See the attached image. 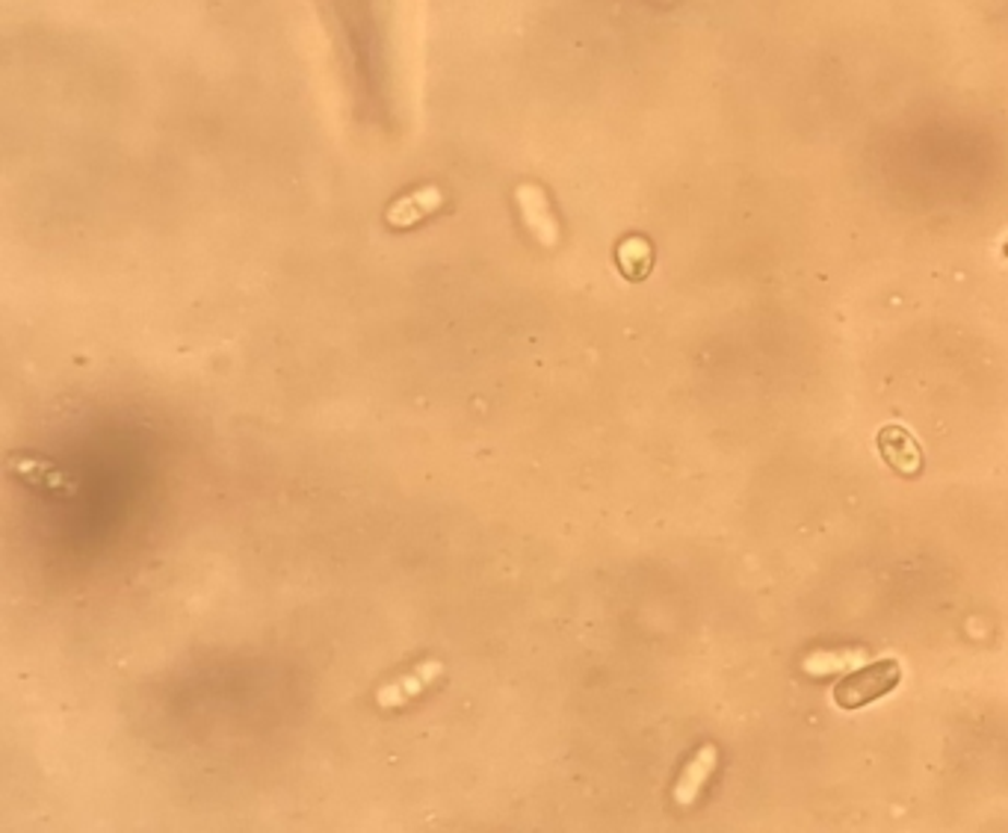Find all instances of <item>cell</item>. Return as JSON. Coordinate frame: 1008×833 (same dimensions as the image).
<instances>
[{"label": "cell", "mask_w": 1008, "mask_h": 833, "mask_svg": "<svg viewBox=\"0 0 1008 833\" xmlns=\"http://www.w3.org/2000/svg\"><path fill=\"white\" fill-rule=\"evenodd\" d=\"M999 249H1003V254H1006V258H1008V237H1006V240H1003V246H999Z\"/></svg>", "instance_id": "9c48e42d"}, {"label": "cell", "mask_w": 1008, "mask_h": 833, "mask_svg": "<svg viewBox=\"0 0 1008 833\" xmlns=\"http://www.w3.org/2000/svg\"><path fill=\"white\" fill-rule=\"evenodd\" d=\"M441 204H444V192L438 190V187H424V190L412 192V195H405V199H400L396 204H391L388 225H393V228H408L414 222H420L424 216L438 211Z\"/></svg>", "instance_id": "8992f818"}, {"label": "cell", "mask_w": 1008, "mask_h": 833, "mask_svg": "<svg viewBox=\"0 0 1008 833\" xmlns=\"http://www.w3.org/2000/svg\"><path fill=\"white\" fill-rule=\"evenodd\" d=\"M719 763V751L716 745H704V748H698V753L686 763V769L680 772L675 784V801L680 807H689V804H696V798L701 795L704 784L710 781V774L716 772Z\"/></svg>", "instance_id": "5b68a950"}, {"label": "cell", "mask_w": 1008, "mask_h": 833, "mask_svg": "<svg viewBox=\"0 0 1008 833\" xmlns=\"http://www.w3.org/2000/svg\"><path fill=\"white\" fill-rule=\"evenodd\" d=\"M876 443L881 459H885L893 471L902 473V476H914V473L923 471V450H920L917 438L908 432L905 426H899V423L881 426Z\"/></svg>", "instance_id": "7a4b0ae2"}, {"label": "cell", "mask_w": 1008, "mask_h": 833, "mask_svg": "<svg viewBox=\"0 0 1008 833\" xmlns=\"http://www.w3.org/2000/svg\"><path fill=\"white\" fill-rule=\"evenodd\" d=\"M867 663V651H814L805 656L802 671L810 677H826V674L855 671L857 665Z\"/></svg>", "instance_id": "52a82bcc"}, {"label": "cell", "mask_w": 1008, "mask_h": 833, "mask_svg": "<svg viewBox=\"0 0 1008 833\" xmlns=\"http://www.w3.org/2000/svg\"><path fill=\"white\" fill-rule=\"evenodd\" d=\"M618 263L627 278H645L648 266H651V246L642 237H630L618 249Z\"/></svg>", "instance_id": "ba28073f"}, {"label": "cell", "mask_w": 1008, "mask_h": 833, "mask_svg": "<svg viewBox=\"0 0 1008 833\" xmlns=\"http://www.w3.org/2000/svg\"><path fill=\"white\" fill-rule=\"evenodd\" d=\"M514 199H518V207L524 213L526 228L535 234V240L542 242V246H556L559 240V228H556V219L550 216V207H547L545 192L538 190L535 183H524V187H518L514 190Z\"/></svg>", "instance_id": "277c9868"}, {"label": "cell", "mask_w": 1008, "mask_h": 833, "mask_svg": "<svg viewBox=\"0 0 1008 833\" xmlns=\"http://www.w3.org/2000/svg\"><path fill=\"white\" fill-rule=\"evenodd\" d=\"M438 677H444V663H438V659L420 663L414 671L405 674V677H396V680H391L388 686H382V689L376 692V701H379V706H384V710L403 706V703L414 701L420 692H426Z\"/></svg>", "instance_id": "3957f363"}, {"label": "cell", "mask_w": 1008, "mask_h": 833, "mask_svg": "<svg viewBox=\"0 0 1008 833\" xmlns=\"http://www.w3.org/2000/svg\"><path fill=\"white\" fill-rule=\"evenodd\" d=\"M902 680V665L897 659H878V663L852 671L838 683L834 689V703L843 710H857V706H867V703L878 701L881 694L893 692Z\"/></svg>", "instance_id": "6da1fadb"}]
</instances>
